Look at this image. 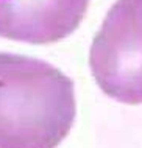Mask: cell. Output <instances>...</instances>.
Listing matches in <instances>:
<instances>
[{
    "instance_id": "7a4b0ae2",
    "label": "cell",
    "mask_w": 142,
    "mask_h": 148,
    "mask_svg": "<svg viewBox=\"0 0 142 148\" xmlns=\"http://www.w3.org/2000/svg\"><path fill=\"white\" fill-rule=\"evenodd\" d=\"M89 66L109 98L142 105V0H117L95 34Z\"/></svg>"
},
{
    "instance_id": "6da1fadb",
    "label": "cell",
    "mask_w": 142,
    "mask_h": 148,
    "mask_svg": "<svg viewBox=\"0 0 142 148\" xmlns=\"http://www.w3.org/2000/svg\"><path fill=\"white\" fill-rule=\"evenodd\" d=\"M75 117L67 75L42 59L0 53V148H58Z\"/></svg>"
},
{
    "instance_id": "3957f363",
    "label": "cell",
    "mask_w": 142,
    "mask_h": 148,
    "mask_svg": "<svg viewBox=\"0 0 142 148\" xmlns=\"http://www.w3.org/2000/svg\"><path fill=\"white\" fill-rule=\"evenodd\" d=\"M91 0H0V36L27 44H53L70 36Z\"/></svg>"
}]
</instances>
